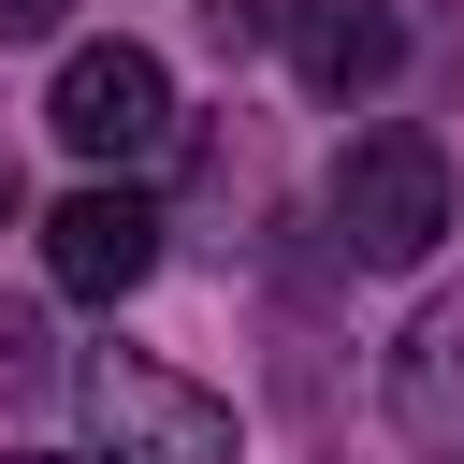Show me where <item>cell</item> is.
<instances>
[{
    "instance_id": "1",
    "label": "cell",
    "mask_w": 464,
    "mask_h": 464,
    "mask_svg": "<svg viewBox=\"0 0 464 464\" xmlns=\"http://www.w3.org/2000/svg\"><path fill=\"white\" fill-rule=\"evenodd\" d=\"M435 232H450V160H435V130H348V160H334V246L362 261V276H406V261H435Z\"/></svg>"
},
{
    "instance_id": "2",
    "label": "cell",
    "mask_w": 464,
    "mask_h": 464,
    "mask_svg": "<svg viewBox=\"0 0 464 464\" xmlns=\"http://www.w3.org/2000/svg\"><path fill=\"white\" fill-rule=\"evenodd\" d=\"M44 130H58L72 160H160V145H174V72H160L145 44H72Z\"/></svg>"
},
{
    "instance_id": "3",
    "label": "cell",
    "mask_w": 464,
    "mask_h": 464,
    "mask_svg": "<svg viewBox=\"0 0 464 464\" xmlns=\"http://www.w3.org/2000/svg\"><path fill=\"white\" fill-rule=\"evenodd\" d=\"M87 406H102L116 464H232V406L188 392V377L145 362V348H102V362H87Z\"/></svg>"
},
{
    "instance_id": "4",
    "label": "cell",
    "mask_w": 464,
    "mask_h": 464,
    "mask_svg": "<svg viewBox=\"0 0 464 464\" xmlns=\"http://www.w3.org/2000/svg\"><path fill=\"white\" fill-rule=\"evenodd\" d=\"M44 276H58L72 304H130V290L160 276V203H145V188H72V203L44 218Z\"/></svg>"
},
{
    "instance_id": "5",
    "label": "cell",
    "mask_w": 464,
    "mask_h": 464,
    "mask_svg": "<svg viewBox=\"0 0 464 464\" xmlns=\"http://www.w3.org/2000/svg\"><path fill=\"white\" fill-rule=\"evenodd\" d=\"M290 72L319 87V102H362V87H392L406 72V14L392 0H290Z\"/></svg>"
},
{
    "instance_id": "6",
    "label": "cell",
    "mask_w": 464,
    "mask_h": 464,
    "mask_svg": "<svg viewBox=\"0 0 464 464\" xmlns=\"http://www.w3.org/2000/svg\"><path fill=\"white\" fill-rule=\"evenodd\" d=\"M392 420H406V450L464 464V290H435V304L406 319V348H392Z\"/></svg>"
},
{
    "instance_id": "7",
    "label": "cell",
    "mask_w": 464,
    "mask_h": 464,
    "mask_svg": "<svg viewBox=\"0 0 464 464\" xmlns=\"http://www.w3.org/2000/svg\"><path fill=\"white\" fill-rule=\"evenodd\" d=\"M203 29H218V58H261L290 29V0H203Z\"/></svg>"
},
{
    "instance_id": "8",
    "label": "cell",
    "mask_w": 464,
    "mask_h": 464,
    "mask_svg": "<svg viewBox=\"0 0 464 464\" xmlns=\"http://www.w3.org/2000/svg\"><path fill=\"white\" fill-rule=\"evenodd\" d=\"M29 377H44V319H14V304H0V392H29Z\"/></svg>"
},
{
    "instance_id": "9",
    "label": "cell",
    "mask_w": 464,
    "mask_h": 464,
    "mask_svg": "<svg viewBox=\"0 0 464 464\" xmlns=\"http://www.w3.org/2000/svg\"><path fill=\"white\" fill-rule=\"evenodd\" d=\"M72 29V0H0V44H58Z\"/></svg>"
},
{
    "instance_id": "10",
    "label": "cell",
    "mask_w": 464,
    "mask_h": 464,
    "mask_svg": "<svg viewBox=\"0 0 464 464\" xmlns=\"http://www.w3.org/2000/svg\"><path fill=\"white\" fill-rule=\"evenodd\" d=\"M14 464H87V450H14Z\"/></svg>"
}]
</instances>
